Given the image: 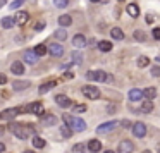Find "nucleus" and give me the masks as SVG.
I'll list each match as a JSON object with an SVG mask.
<instances>
[{"label": "nucleus", "instance_id": "1", "mask_svg": "<svg viewBox=\"0 0 160 153\" xmlns=\"http://www.w3.org/2000/svg\"><path fill=\"white\" fill-rule=\"evenodd\" d=\"M9 129H11V132L19 139H26L29 136V132H35V127H33V126H26V124H21V122H11V124H9Z\"/></svg>", "mask_w": 160, "mask_h": 153}, {"label": "nucleus", "instance_id": "2", "mask_svg": "<svg viewBox=\"0 0 160 153\" xmlns=\"http://www.w3.org/2000/svg\"><path fill=\"white\" fill-rule=\"evenodd\" d=\"M62 119H64V122H66L67 127L74 129V131H78V132H81V131L86 129V122H84L83 119H79V117H71V115L66 114V115H62Z\"/></svg>", "mask_w": 160, "mask_h": 153}, {"label": "nucleus", "instance_id": "3", "mask_svg": "<svg viewBox=\"0 0 160 153\" xmlns=\"http://www.w3.org/2000/svg\"><path fill=\"white\" fill-rule=\"evenodd\" d=\"M86 77L90 81H100V83H105V81H110L112 79L105 71H88Z\"/></svg>", "mask_w": 160, "mask_h": 153}, {"label": "nucleus", "instance_id": "4", "mask_svg": "<svg viewBox=\"0 0 160 153\" xmlns=\"http://www.w3.org/2000/svg\"><path fill=\"white\" fill-rule=\"evenodd\" d=\"M81 91H83V95H84L86 98H90V100H97V98H100V90H98L97 86L86 84V86L81 88Z\"/></svg>", "mask_w": 160, "mask_h": 153}, {"label": "nucleus", "instance_id": "5", "mask_svg": "<svg viewBox=\"0 0 160 153\" xmlns=\"http://www.w3.org/2000/svg\"><path fill=\"white\" fill-rule=\"evenodd\" d=\"M131 131H132V134H134L136 138H145L146 136V126L143 124V122H134L132 127H131Z\"/></svg>", "mask_w": 160, "mask_h": 153}, {"label": "nucleus", "instance_id": "6", "mask_svg": "<svg viewBox=\"0 0 160 153\" xmlns=\"http://www.w3.org/2000/svg\"><path fill=\"white\" fill-rule=\"evenodd\" d=\"M22 110H24V112H33L35 115H43V103H42V101H35V103H31V105H28V107L21 108V112Z\"/></svg>", "mask_w": 160, "mask_h": 153}, {"label": "nucleus", "instance_id": "7", "mask_svg": "<svg viewBox=\"0 0 160 153\" xmlns=\"http://www.w3.org/2000/svg\"><path fill=\"white\" fill-rule=\"evenodd\" d=\"M21 114V108L14 107V108H7V110H2L0 112V119H5V121H12L16 115Z\"/></svg>", "mask_w": 160, "mask_h": 153}, {"label": "nucleus", "instance_id": "8", "mask_svg": "<svg viewBox=\"0 0 160 153\" xmlns=\"http://www.w3.org/2000/svg\"><path fill=\"white\" fill-rule=\"evenodd\" d=\"M119 126V122L117 121H110V122H105V124H100L97 127V132L98 134H103V132H110L112 129H115Z\"/></svg>", "mask_w": 160, "mask_h": 153}, {"label": "nucleus", "instance_id": "9", "mask_svg": "<svg viewBox=\"0 0 160 153\" xmlns=\"http://www.w3.org/2000/svg\"><path fill=\"white\" fill-rule=\"evenodd\" d=\"M48 53L52 57H62L64 55V47L60 43H52L48 45Z\"/></svg>", "mask_w": 160, "mask_h": 153}, {"label": "nucleus", "instance_id": "10", "mask_svg": "<svg viewBox=\"0 0 160 153\" xmlns=\"http://www.w3.org/2000/svg\"><path fill=\"white\" fill-rule=\"evenodd\" d=\"M12 19H14V24L24 26L26 22H28V19H29V14L24 12V11H21V12H16V17H12Z\"/></svg>", "mask_w": 160, "mask_h": 153}, {"label": "nucleus", "instance_id": "11", "mask_svg": "<svg viewBox=\"0 0 160 153\" xmlns=\"http://www.w3.org/2000/svg\"><path fill=\"white\" fill-rule=\"evenodd\" d=\"M132 143L129 139H124V141L119 143V148H117V153H132Z\"/></svg>", "mask_w": 160, "mask_h": 153}, {"label": "nucleus", "instance_id": "12", "mask_svg": "<svg viewBox=\"0 0 160 153\" xmlns=\"http://www.w3.org/2000/svg\"><path fill=\"white\" fill-rule=\"evenodd\" d=\"M55 101H57V105H59V107H62V108H69L71 105H72L71 98L66 96V95H57V96H55Z\"/></svg>", "mask_w": 160, "mask_h": 153}, {"label": "nucleus", "instance_id": "13", "mask_svg": "<svg viewBox=\"0 0 160 153\" xmlns=\"http://www.w3.org/2000/svg\"><path fill=\"white\" fill-rule=\"evenodd\" d=\"M57 86V81H48V83H43L42 86L38 88V93L40 95H45V93H48L52 88H55Z\"/></svg>", "mask_w": 160, "mask_h": 153}, {"label": "nucleus", "instance_id": "14", "mask_svg": "<svg viewBox=\"0 0 160 153\" xmlns=\"http://www.w3.org/2000/svg\"><path fill=\"white\" fill-rule=\"evenodd\" d=\"M11 71H12V74H16V76H21V74H24V66H22L19 60H16V62H12Z\"/></svg>", "mask_w": 160, "mask_h": 153}, {"label": "nucleus", "instance_id": "15", "mask_svg": "<svg viewBox=\"0 0 160 153\" xmlns=\"http://www.w3.org/2000/svg\"><path fill=\"white\" fill-rule=\"evenodd\" d=\"M88 150H90L91 153H98L102 150V143L98 141V139H90V141H88Z\"/></svg>", "mask_w": 160, "mask_h": 153}, {"label": "nucleus", "instance_id": "16", "mask_svg": "<svg viewBox=\"0 0 160 153\" xmlns=\"http://www.w3.org/2000/svg\"><path fill=\"white\" fill-rule=\"evenodd\" d=\"M42 122H43V126H53V124H57V117L52 114H43Z\"/></svg>", "mask_w": 160, "mask_h": 153}, {"label": "nucleus", "instance_id": "17", "mask_svg": "<svg viewBox=\"0 0 160 153\" xmlns=\"http://www.w3.org/2000/svg\"><path fill=\"white\" fill-rule=\"evenodd\" d=\"M12 88H14V91H24L26 88H29V81H14L12 83Z\"/></svg>", "mask_w": 160, "mask_h": 153}, {"label": "nucleus", "instance_id": "18", "mask_svg": "<svg viewBox=\"0 0 160 153\" xmlns=\"http://www.w3.org/2000/svg\"><path fill=\"white\" fill-rule=\"evenodd\" d=\"M72 45L78 47V48H83V47H86V38L83 35H76L72 38Z\"/></svg>", "mask_w": 160, "mask_h": 153}, {"label": "nucleus", "instance_id": "19", "mask_svg": "<svg viewBox=\"0 0 160 153\" xmlns=\"http://www.w3.org/2000/svg\"><path fill=\"white\" fill-rule=\"evenodd\" d=\"M126 11H128V14L131 16V17H138V16H139V7L136 4H128Z\"/></svg>", "mask_w": 160, "mask_h": 153}, {"label": "nucleus", "instance_id": "20", "mask_svg": "<svg viewBox=\"0 0 160 153\" xmlns=\"http://www.w3.org/2000/svg\"><path fill=\"white\" fill-rule=\"evenodd\" d=\"M33 52H35V55H36V57H43L47 52H48V47L43 45V43H40V45H36V47H35V50H33Z\"/></svg>", "mask_w": 160, "mask_h": 153}, {"label": "nucleus", "instance_id": "21", "mask_svg": "<svg viewBox=\"0 0 160 153\" xmlns=\"http://www.w3.org/2000/svg\"><path fill=\"white\" fill-rule=\"evenodd\" d=\"M143 96H145L146 100H153V98L157 96V88H153V86L146 88V90L143 91Z\"/></svg>", "mask_w": 160, "mask_h": 153}, {"label": "nucleus", "instance_id": "22", "mask_svg": "<svg viewBox=\"0 0 160 153\" xmlns=\"http://www.w3.org/2000/svg\"><path fill=\"white\" fill-rule=\"evenodd\" d=\"M143 98V91H139V90H131L129 91V100L131 101H139Z\"/></svg>", "mask_w": 160, "mask_h": 153}, {"label": "nucleus", "instance_id": "23", "mask_svg": "<svg viewBox=\"0 0 160 153\" xmlns=\"http://www.w3.org/2000/svg\"><path fill=\"white\" fill-rule=\"evenodd\" d=\"M0 24H2V28H4V29H11L12 26H14V19L9 17V16H5V17H2Z\"/></svg>", "mask_w": 160, "mask_h": 153}, {"label": "nucleus", "instance_id": "24", "mask_svg": "<svg viewBox=\"0 0 160 153\" xmlns=\"http://www.w3.org/2000/svg\"><path fill=\"white\" fill-rule=\"evenodd\" d=\"M22 57H24V60H26L28 64H36V59H38V57L35 55V52H29V50H26Z\"/></svg>", "mask_w": 160, "mask_h": 153}, {"label": "nucleus", "instance_id": "25", "mask_svg": "<svg viewBox=\"0 0 160 153\" xmlns=\"http://www.w3.org/2000/svg\"><path fill=\"white\" fill-rule=\"evenodd\" d=\"M59 24L62 26V28H66V26H71V24H72V19H71V16H67V14L60 16V17H59Z\"/></svg>", "mask_w": 160, "mask_h": 153}, {"label": "nucleus", "instance_id": "26", "mask_svg": "<svg viewBox=\"0 0 160 153\" xmlns=\"http://www.w3.org/2000/svg\"><path fill=\"white\" fill-rule=\"evenodd\" d=\"M110 35H112V38L114 40H124V33H122V29L121 28H112V31H110Z\"/></svg>", "mask_w": 160, "mask_h": 153}, {"label": "nucleus", "instance_id": "27", "mask_svg": "<svg viewBox=\"0 0 160 153\" xmlns=\"http://www.w3.org/2000/svg\"><path fill=\"white\" fill-rule=\"evenodd\" d=\"M45 145H47V141L43 138H40V136H35V138H33V146H35V148H45Z\"/></svg>", "mask_w": 160, "mask_h": 153}, {"label": "nucleus", "instance_id": "28", "mask_svg": "<svg viewBox=\"0 0 160 153\" xmlns=\"http://www.w3.org/2000/svg\"><path fill=\"white\" fill-rule=\"evenodd\" d=\"M53 36H55L57 40H59V42H64V40L67 38V31L64 28H60V29H57L55 33H53Z\"/></svg>", "mask_w": 160, "mask_h": 153}, {"label": "nucleus", "instance_id": "29", "mask_svg": "<svg viewBox=\"0 0 160 153\" xmlns=\"http://www.w3.org/2000/svg\"><path fill=\"white\" fill-rule=\"evenodd\" d=\"M132 36H134L136 42H146V33H145V31H141V29H136Z\"/></svg>", "mask_w": 160, "mask_h": 153}, {"label": "nucleus", "instance_id": "30", "mask_svg": "<svg viewBox=\"0 0 160 153\" xmlns=\"http://www.w3.org/2000/svg\"><path fill=\"white\" fill-rule=\"evenodd\" d=\"M98 48H100L102 52H110V50H112V43L110 42H105V40H103V42H98Z\"/></svg>", "mask_w": 160, "mask_h": 153}, {"label": "nucleus", "instance_id": "31", "mask_svg": "<svg viewBox=\"0 0 160 153\" xmlns=\"http://www.w3.org/2000/svg\"><path fill=\"white\" fill-rule=\"evenodd\" d=\"M136 64H138V67H146L150 64V59L146 55H139L138 57V62H136Z\"/></svg>", "mask_w": 160, "mask_h": 153}, {"label": "nucleus", "instance_id": "32", "mask_svg": "<svg viewBox=\"0 0 160 153\" xmlns=\"http://www.w3.org/2000/svg\"><path fill=\"white\" fill-rule=\"evenodd\" d=\"M152 110H153V105H152V101H150V100H146V101H143V103H141V112L148 114V112H152Z\"/></svg>", "mask_w": 160, "mask_h": 153}, {"label": "nucleus", "instance_id": "33", "mask_svg": "<svg viewBox=\"0 0 160 153\" xmlns=\"http://www.w3.org/2000/svg\"><path fill=\"white\" fill-rule=\"evenodd\" d=\"M86 151V146H84V143H78V145L72 146V153H84Z\"/></svg>", "mask_w": 160, "mask_h": 153}, {"label": "nucleus", "instance_id": "34", "mask_svg": "<svg viewBox=\"0 0 160 153\" xmlns=\"http://www.w3.org/2000/svg\"><path fill=\"white\" fill-rule=\"evenodd\" d=\"M60 134H62L64 138H71V136H72V131H71V127H67V126H62V127H60Z\"/></svg>", "mask_w": 160, "mask_h": 153}, {"label": "nucleus", "instance_id": "35", "mask_svg": "<svg viewBox=\"0 0 160 153\" xmlns=\"http://www.w3.org/2000/svg\"><path fill=\"white\" fill-rule=\"evenodd\" d=\"M53 5L59 7V9H64V7L69 5V0H53Z\"/></svg>", "mask_w": 160, "mask_h": 153}, {"label": "nucleus", "instance_id": "36", "mask_svg": "<svg viewBox=\"0 0 160 153\" xmlns=\"http://www.w3.org/2000/svg\"><path fill=\"white\" fill-rule=\"evenodd\" d=\"M22 4H24V0H14V2L9 5V9H11V11H16V9H19Z\"/></svg>", "mask_w": 160, "mask_h": 153}, {"label": "nucleus", "instance_id": "37", "mask_svg": "<svg viewBox=\"0 0 160 153\" xmlns=\"http://www.w3.org/2000/svg\"><path fill=\"white\" fill-rule=\"evenodd\" d=\"M72 62L74 64H81L83 62V55L79 52H72Z\"/></svg>", "mask_w": 160, "mask_h": 153}, {"label": "nucleus", "instance_id": "38", "mask_svg": "<svg viewBox=\"0 0 160 153\" xmlns=\"http://www.w3.org/2000/svg\"><path fill=\"white\" fill-rule=\"evenodd\" d=\"M150 74H152L153 77H160V66H153L152 69H150Z\"/></svg>", "mask_w": 160, "mask_h": 153}, {"label": "nucleus", "instance_id": "39", "mask_svg": "<svg viewBox=\"0 0 160 153\" xmlns=\"http://www.w3.org/2000/svg\"><path fill=\"white\" fill-rule=\"evenodd\" d=\"M74 112H76V114L86 112V105H74Z\"/></svg>", "mask_w": 160, "mask_h": 153}, {"label": "nucleus", "instance_id": "40", "mask_svg": "<svg viewBox=\"0 0 160 153\" xmlns=\"http://www.w3.org/2000/svg\"><path fill=\"white\" fill-rule=\"evenodd\" d=\"M45 21H40V22H36V24H35V29H36V31H42V29H45Z\"/></svg>", "mask_w": 160, "mask_h": 153}, {"label": "nucleus", "instance_id": "41", "mask_svg": "<svg viewBox=\"0 0 160 153\" xmlns=\"http://www.w3.org/2000/svg\"><path fill=\"white\" fill-rule=\"evenodd\" d=\"M153 38H155V40H160V28H155V29H153Z\"/></svg>", "mask_w": 160, "mask_h": 153}, {"label": "nucleus", "instance_id": "42", "mask_svg": "<svg viewBox=\"0 0 160 153\" xmlns=\"http://www.w3.org/2000/svg\"><path fill=\"white\" fill-rule=\"evenodd\" d=\"M5 83H7V76L0 72V86H2V84H5Z\"/></svg>", "mask_w": 160, "mask_h": 153}, {"label": "nucleus", "instance_id": "43", "mask_svg": "<svg viewBox=\"0 0 160 153\" xmlns=\"http://www.w3.org/2000/svg\"><path fill=\"white\" fill-rule=\"evenodd\" d=\"M121 124L124 126V127H132V124H131V122H129V121H122Z\"/></svg>", "mask_w": 160, "mask_h": 153}, {"label": "nucleus", "instance_id": "44", "mask_svg": "<svg viewBox=\"0 0 160 153\" xmlns=\"http://www.w3.org/2000/svg\"><path fill=\"white\" fill-rule=\"evenodd\" d=\"M64 77H66V79H72L74 74H72V72H66V74H64Z\"/></svg>", "mask_w": 160, "mask_h": 153}, {"label": "nucleus", "instance_id": "45", "mask_svg": "<svg viewBox=\"0 0 160 153\" xmlns=\"http://www.w3.org/2000/svg\"><path fill=\"white\" fill-rule=\"evenodd\" d=\"M145 21L148 22V24H152V22H153V17H152V16H146V19H145Z\"/></svg>", "mask_w": 160, "mask_h": 153}, {"label": "nucleus", "instance_id": "46", "mask_svg": "<svg viewBox=\"0 0 160 153\" xmlns=\"http://www.w3.org/2000/svg\"><path fill=\"white\" fill-rule=\"evenodd\" d=\"M5 151V145L4 143H0V153H4Z\"/></svg>", "mask_w": 160, "mask_h": 153}, {"label": "nucleus", "instance_id": "47", "mask_svg": "<svg viewBox=\"0 0 160 153\" xmlns=\"http://www.w3.org/2000/svg\"><path fill=\"white\" fill-rule=\"evenodd\" d=\"M5 4H7V0H0V9L4 7V5H5Z\"/></svg>", "mask_w": 160, "mask_h": 153}, {"label": "nucleus", "instance_id": "48", "mask_svg": "<svg viewBox=\"0 0 160 153\" xmlns=\"http://www.w3.org/2000/svg\"><path fill=\"white\" fill-rule=\"evenodd\" d=\"M0 134H4V127H0Z\"/></svg>", "mask_w": 160, "mask_h": 153}, {"label": "nucleus", "instance_id": "49", "mask_svg": "<svg viewBox=\"0 0 160 153\" xmlns=\"http://www.w3.org/2000/svg\"><path fill=\"white\" fill-rule=\"evenodd\" d=\"M103 153H114V151H112V150H107V151H103Z\"/></svg>", "mask_w": 160, "mask_h": 153}, {"label": "nucleus", "instance_id": "50", "mask_svg": "<svg viewBox=\"0 0 160 153\" xmlns=\"http://www.w3.org/2000/svg\"><path fill=\"white\" fill-rule=\"evenodd\" d=\"M143 153H152V151H148V150H146V151H143Z\"/></svg>", "mask_w": 160, "mask_h": 153}, {"label": "nucleus", "instance_id": "51", "mask_svg": "<svg viewBox=\"0 0 160 153\" xmlns=\"http://www.w3.org/2000/svg\"><path fill=\"white\" fill-rule=\"evenodd\" d=\"M91 2H100V0H91Z\"/></svg>", "mask_w": 160, "mask_h": 153}, {"label": "nucleus", "instance_id": "52", "mask_svg": "<svg viewBox=\"0 0 160 153\" xmlns=\"http://www.w3.org/2000/svg\"><path fill=\"white\" fill-rule=\"evenodd\" d=\"M24 153H35V151H24Z\"/></svg>", "mask_w": 160, "mask_h": 153}]
</instances>
